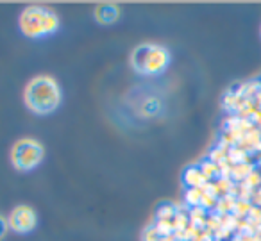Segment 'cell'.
Returning <instances> with one entry per match:
<instances>
[{
	"mask_svg": "<svg viewBox=\"0 0 261 241\" xmlns=\"http://www.w3.org/2000/svg\"><path fill=\"white\" fill-rule=\"evenodd\" d=\"M9 230L16 234H31L38 225V215L31 205L18 204L11 209L8 216Z\"/></svg>",
	"mask_w": 261,
	"mask_h": 241,
	"instance_id": "5b68a950",
	"label": "cell"
},
{
	"mask_svg": "<svg viewBox=\"0 0 261 241\" xmlns=\"http://www.w3.org/2000/svg\"><path fill=\"white\" fill-rule=\"evenodd\" d=\"M9 232V223H8V218L6 216L0 215V239H4Z\"/></svg>",
	"mask_w": 261,
	"mask_h": 241,
	"instance_id": "52a82bcc",
	"label": "cell"
},
{
	"mask_svg": "<svg viewBox=\"0 0 261 241\" xmlns=\"http://www.w3.org/2000/svg\"><path fill=\"white\" fill-rule=\"evenodd\" d=\"M129 65L138 75L156 77L161 75L170 65V52L158 43L136 45L129 56Z\"/></svg>",
	"mask_w": 261,
	"mask_h": 241,
	"instance_id": "3957f363",
	"label": "cell"
},
{
	"mask_svg": "<svg viewBox=\"0 0 261 241\" xmlns=\"http://www.w3.org/2000/svg\"><path fill=\"white\" fill-rule=\"evenodd\" d=\"M122 16V9L116 4H98L93 9V18L100 25H111V23L118 22Z\"/></svg>",
	"mask_w": 261,
	"mask_h": 241,
	"instance_id": "8992f818",
	"label": "cell"
},
{
	"mask_svg": "<svg viewBox=\"0 0 261 241\" xmlns=\"http://www.w3.org/2000/svg\"><path fill=\"white\" fill-rule=\"evenodd\" d=\"M63 93L59 83L50 75H34L23 90V104L38 116L52 115L61 105Z\"/></svg>",
	"mask_w": 261,
	"mask_h": 241,
	"instance_id": "6da1fadb",
	"label": "cell"
},
{
	"mask_svg": "<svg viewBox=\"0 0 261 241\" xmlns=\"http://www.w3.org/2000/svg\"><path fill=\"white\" fill-rule=\"evenodd\" d=\"M11 165L18 172H33L43 163L45 148L34 138H22L11 148Z\"/></svg>",
	"mask_w": 261,
	"mask_h": 241,
	"instance_id": "277c9868",
	"label": "cell"
},
{
	"mask_svg": "<svg viewBox=\"0 0 261 241\" xmlns=\"http://www.w3.org/2000/svg\"><path fill=\"white\" fill-rule=\"evenodd\" d=\"M18 27L25 38L43 40L58 33L59 16L54 9L45 6H29L20 13Z\"/></svg>",
	"mask_w": 261,
	"mask_h": 241,
	"instance_id": "7a4b0ae2",
	"label": "cell"
}]
</instances>
